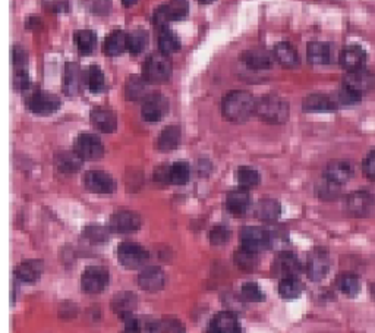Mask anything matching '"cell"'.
Returning <instances> with one entry per match:
<instances>
[{"instance_id":"1","label":"cell","mask_w":375,"mask_h":333,"mask_svg":"<svg viewBox=\"0 0 375 333\" xmlns=\"http://www.w3.org/2000/svg\"><path fill=\"white\" fill-rule=\"evenodd\" d=\"M222 113L227 121L242 123L255 113V99L248 92H242V89L232 92L223 99Z\"/></svg>"},{"instance_id":"2","label":"cell","mask_w":375,"mask_h":333,"mask_svg":"<svg viewBox=\"0 0 375 333\" xmlns=\"http://www.w3.org/2000/svg\"><path fill=\"white\" fill-rule=\"evenodd\" d=\"M255 113L267 123L280 125L289 119V103L280 96L267 94L255 101Z\"/></svg>"},{"instance_id":"3","label":"cell","mask_w":375,"mask_h":333,"mask_svg":"<svg viewBox=\"0 0 375 333\" xmlns=\"http://www.w3.org/2000/svg\"><path fill=\"white\" fill-rule=\"evenodd\" d=\"M172 76V62L163 53H152L142 67V78L147 84H164Z\"/></svg>"},{"instance_id":"4","label":"cell","mask_w":375,"mask_h":333,"mask_svg":"<svg viewBox=\"0 0 375 333\" xmlns=\"http://www.w3.org/2000/svg\"><path fill=\"white\" fill-rule=\"evenodd\" d=\"M73 151L82 159V162L100 160L106 153L105 144H103L100 137L91 133H84L76 137L75 144H73Z\"/></svg>"},{"instance_id":"5","label":"cell","mask_w":375,"mask_h":333,"mask_svg":"<svg viewBox=\"0 0 375 333\" xmlns=\"http://www.w3.org/2000/svg\"><path fill=\"white\" fill-rule=\"evenodd\" d=\"M27 108L40 117H49L60 109V99L44 89H33L27 96Z\"/></svg>"},{"instance_id":"6","label":"cell","mask_w":375,"mask_h":333,"mask_svg":"<svg viewBox=\"0 0 375 333\" xmlns=\"http://www.w3.org/2000/svg\"><path fill=\"white\" fill-rule=\"evenodd\" d=\"M109 282L110 273L103 266H88L81 275V288L84 292L91 293V296L105 291L109 287Z\"/></svg>"},{"instance_id":"7","label":"cell","mask_w":375,"mask_h":333,"mask_svg":"<svg viewBox=\"0 0 375 333\" xmlns=\"http://www.w3.org/2000/svg\"><path fill=\"white\" fill-rule=\"evenodd\" d=\"M116 255H118L121 264L126 268H131V271L144 266L150 257L148 251L144 247L131 241H125L119 244L118 250H116Z\"/></svg>"},{"instance_id":"8","label":"cell","mask_w":375,"mask_h":333,"mask_svg":"<svg viewBox=\"0 0 375 333\" xmlns=\"http://www.w3.org/2000/svg\"><path fill=\"white\" fill-rule=\"evenodd\" d=\"M188 12H189L188 0H171L169 3L160 6L156 12H154L152 21L157 27L166 28L169 22L184 19L188 15Z\"/></svg>"},{"instance_id":"9","label":"cell","mask_w":375,"mask_h":333,"mask_svg":"<svg viewBox=\"0 0 375 333\" xmlns=\"http://www.w3.org/2000/svg\"><path fill=\"white\" fill-rule=\"evenodd\" d=\"M84 185L93 194L110 196L116 189V181L113 176L101 169H91L84 175Z\"/></svg>"},{"instance_id":"10","label":"cell","mask_w":375,"mask_h":333,"mask_svg":"<svg viewBox=\"0 0 375 333\" xmlns=\"http://www.w3.org/2000/svg\"><path fill=\"white\" fill-rule=\"evenodd\" d=\"M241 246L254 253H260L270 247V234L267 229L258 226H245L241 230Z\"/></svg>"},{"instance_id":"11","label":"cell","mask_w":375,"mask_h":333,"mask_svg":"<svg viewBox=\"0 0 375 333\" xmlns=\"http://www.w3.org/2000/svg\"><path fill=\"white\" fill-rule=\"evenodd\" d=\"M142 219L141 216L135 212L131 210H121L112 214L110 222H109V229L112 232H118V234H131L137 232V230L141 228Z\"/></svg>"},{"instance_id":"12","label":"cell","mask_w":375,"mask_h":333,"mask_svg":"<svg viewBox=\"0 0 375 333\" xmlns=\"http://www.w3.org/2000/svg\"><path fill=\"white\" fill-rule=\"evenodd\" d=\"M347 212L355 217H367L375 207V198L369 191H355L346 198Z\"/></svg>"},{"instance_id":"13","label":"cell","mask_w":375,"mask_h":333,"mask_svg":"<svg viewBox=\"0 0 375 333\" xmlns=\"http://www.w3.org/2000/svg\"><path fill=\"white\" fill-rule=\"evenodd\" d=\"M343 87L354 89L355 93H358L360 96L365 94V93H369L375 88V74L369 69H365V68L347 72L345 76Z\"/></svg>"},{"instance_id":"14","label":"cell","mask_w":375,"mask_h":333,"mask_svg":"<svg viewBox=\"0 0 375 333\" xmlns=\"http://www.w3.org/2000/svg\"><path fill=\"white\" fill-rule=\"evenodd\" d=\"M169 110V101L162 94H150L142 103V118L147 122H159Z\"/></svg>"},{"instance_id":"15","label":"cell","mask_w":375,"mask_h":333,"mask_svg":"<svg viewBox=\"0 0 375 333\" xmlns=\"http://www.w3.org/2000/svg\"><path fill=\"white\" fill-rule=\"evenodd\" d=\"M273 272L280 278H296L301 272V262L290 251H281L276 255L273 263Z\"/></svg>"},{"instance_id":"16","label":"cell","mask_w":375,"mask_h":333,"mask_svg":"<svg viewBox=\"0 0 375 333\" xmlns=\"http://www.w3.org/2000/svg\"><path fill=\"white\" fill-rule=\"evenodd\" d=\"M330 271V259L329 254L324 250H314L311 254H309L308 257V278L314 280V282H320L327 276Z\"/></svg>"},{"instance_id":"17","label":"cell","mask_w":375,"mask_h":333,"mask_svg":"<svg viewBox=\"0 0 375 333\" xmlns=\"http://www.w3.org/2000/svg\"><path fill=\"white\" fill-rule=\"evenodd\" d=\"M138 285L147 292H157L166 285V275L160 267L148 266L138 275Z\"/></svg>"},{"instance_id":"18","label":"cell","mask_w":375,"mask_h":333,"mask_svg":"<svg viewBox=\"0 0 375 333\" xmlns=\"http://www.w3.org/2000/svg\"><path fill=\"white\" fill-rule=\"evenodd\" d=\"M339 60H340L342 68L346 69L347 72L358 71V69L365 68L367 52L358 44H351L342 50Z\"/></svg>"},{"instance_id":"19","label":"cell","mask_w":375,"mask_h":333,"mask_svg":"<svg viewBox=\"0 0 375 333\" xmlns=\"http://www.w3.org/2000/svg\"><path fill=\"white\" fill-rule=\"evenodd\" d=\"M93 126L100 133L112 134L118 130V114L107 108H96L89 113Z\"/></svg>"},{"instance_id":"20","label":"cell","mask_w":375,"mask_h":333,"mask_svg":"<svg viewBox=\"0 0 375 333\" xmlns=\"http://www.w3.org/2000/svg\"><path fill=\"white\" fill-rule=\"evenodd\" d=\"M241 323L232 311H222L216 314L207 329V333H241Z\"/></svg>"},{"instance_id":"21","label":"cell","mask_w":375,"mask_h":333,"mask_svg":"<svg viewBox=\"0 0 375 333\" xmlns=\"http://www.w3.org/2000/svg\"><path fill=\"white\" fill-rule=\"evenodd\" d=\"M242 62L250 69L264 71V69H270L271 67H273L274 56L268 53L267 50L252 49V50H247V52L242 53Z\"/></svg>"},{"instance_id":"22","label":"cell","mask_w":375,"mask_h":333,"mask_svg":"<svg viewBox=\"0 0 375 333\" xmlns=\"http://www.w3.org/2000/svg\"><path fill=\"white\" fill-rule=\"evenodd\" d=\"M137 296L134 292L129 291H122L118 292L116 296L112 298V310L114 314H118L123 320L134 316V311L137 309Z\"/></svg>"},{"instance_id":"23","label":"cell","mask_w":375,"mask_h":333,"mask_svg":"<svg viewBox=\"0 0 375 333\" xmlns=\"http://www.w3.org/2000/svg\"><path fill=\"white\" fill-rule=\"evenodd\" d=\"M354 175V168L352 164L345 160H334L330 162L326 168L324 178L327 181L335 184V185H343L346 184L349 179Z\"/></svg>"},{"instance_id":"24","label":"cell","mask_w":375,"mask_h":333,"mask_svg":"<svg viewBox=\"0 0 375 333\" xmlns=\"http://www.w3.org/2000/svg\"><path fill=\"white\" fill-rule=\"evenodd\" d=\"M43 272H44L43 262L33 259V260H25L19 263L15 267L14 275L18 280L24 282V284H34V282H37L42 278Z\"/></svg>"},{"instance_id":"25","label":"cell","mask_w":375,"mask_h":333,"mask_svg":"<svg viewBox=\"0 0 375 333\" xmlns=\"http://www.w3.org/2000/svg\"><path fill=\"white\" fill-rule=\"evenodd\" d=\"M226 206L227 210L235 216H242L247 213L251 206V196L248 193V189L238 188L230 191L226 198Z\"/></svg>"},{"instance_id":"26","label":"cell","mask_w":375,"mask_h":333,"mask_svg":"<svg viewBox=\"0 0 375 333\" xmlns=\"http://www.w3.org/2000/svg\"><path fill=\"white\" fill-rule=\"evenodd\" d=\"M302 108L305 112H331L338 109V103L331 96L311 94L304 100Z\"/></svg>"},{"instance_id":"27","label":"cell","mask_w":375,"mask_h":333,"mask_svg":"<svg viewBox=\"0 0 375 333\" xmlns=\"http://www.w3.org/2000/svg\"><path fill=\"white\" fill-rule=\"evenodd\" d=\"M274 59L284 68H296L301 63L296 49L286 42H281L274 47Z\"/></svg>"},{"instance_id":"28","label":"cell","mask_w":375,"mask_h":333,"mask_svg":"<svg viewBox=\"0 0 375 333\" xmlns=\"http://www.w3.org/2000/svg\"><path fill=\"white\" fill-rule=\"evenodd\" d=\"M281 214V206L277 200L264 198L256 204L255 216L263 222H276Z\"/></svg>"},{"instance_id":"29","label":"cell","mask_w":375,"mask_h":333,"mask_svg":"<svg viewBox=\"0 0 375 333\" xmlns=\"http://www.w3.org/2000/svg\"><path fill=\"white\" fill-rule=\"evenodd\" d=\"M55 163L59 172L71 175V173H76L81 169L82 159L76 155L75 151H60L56 155Z\"/></svg>"},{"instance_id":"30","label":"cell","mask_w":375,"mask_h":333,"mask_svg":"<svg viewBox=\"0 0 375 333\" xmlns=\"http://www.w3.org/2000/svg\"><path fill=\"white\" fill-rule=\"evenodd\" d=\"M126 50V33L116 30L112 31L105 40V44H103V52H105L107 56H119Z\"/></svg>"},{"instance_id":"31","label":"cell","mask_w":375,"mask_h":333,"mask_svg":"<svg viewBox=\"0 0 375 333\" xmlns=\"http://www.w3.org/2000/svg\"><path fill=\"white\" fill-rule=\"evenodd\" d=\"M306 55L309 62L314 63V65H327L331 60V47L327 43L313 42L308 44Z\"/></svg>"},{"instance_id":"32","label":"cell","mask_w":375,"mask_h":333,"mask_svg":"<svg viewBox=\"0 0 375 333\" xmlns=\"http://www.w3.org/2000/svg\"><path fill=\"white\" fill-rule=\"evenodd\" d=\"M180 135L182 134H180L179 126L176 125L166 126L157 138V148L164 153L175 150L180 143Z\"/></svg>"},{"instance_id":"33","label":"cell","mask_w":375,"mask_h":333,"mask_svg":"<svg viewBox=\"0 0 375 333\" xmlns=\"http://www.w3.org/2000/svg\"><path fill=\"white\" fill-rule=\"evenodd\" d=\"M125 96L128 100L137 101L147 96V83L142 76H129L125 84Z\"/></svg>"},{"instance_id":"34","label":"cell","mask_w":375,"mask_h":333,"mask_svg":"<svg viewBox=\"0 0 375 333\" xmlns=\"http://www.w3.org/2000/svg\"><path fill=\"white\" fill-rule=\"evenodd\" d=\"M73 40L81 55H91L97 44V35L91 30H80L75 33Z\"/></svg>"},{"instance_id":"35","label":"cell","mask_w":375,"mask_h":333,"mask_svg":"<svg viewBox=\"0 0 375 333\" xmlns=\"http://www.w3.org/2000/svg\"><path fill=\"white\" fill-rule=\"evenodd\" d=\"M157 43H159L160 53H163L166 56H171L172 53L177 52V50L180 49V42H179L177 35L167 27L162 28V31L157 37Z\"/></svg>"},{"instance_id":"36","label":"cell","mask_w":375,"mask_h":333,"mask_svg":"<svg viewBox=\"0 0 375 333\" xmlns=\"http://www.w3.org/2000/svg\"><path fill=\"white\" fill-rule=\"evenodd\" d=\"M302 291H304V285H302V282L297 278L280 279L279 293H280L281 298H284V300H296L297 297H301Z\"/></svg>"},{"instance_id":"37","label":"cell","mask_w":375,"mask_h":333,"mask_svg":"<svg viewBox=\"0 0 375 333\" xmlns=\"http://www.w3.org/2000/svg\"><path fill=\"white\" fill-rule=\"evenodd\" d=\"M85 84L91 93L98 94V93L105 92L106 78H105V74H103L100 67L93 65V67L88 68V71L85 72Z\"/></svg>"},{"instance_id":"38","label":"cell","mask_w":375,"mask_h":333,"mask_svg":"<svg viewBox=\"0 0 375 333\" xmlns=\"http://www.w3.org/2000/svg\"><path fill=\"white\" fill-rule=\"evenodd\" d=\"M335 287L347 297H356L360 291V282L354 273H340L335 279Z\"/></svg>"},{"instance_id":"39","label":"cell","mask_w":375,"mask_h":333,"mask_svg":"<svg viewBox=\"0 0 375 333\" xmlns=\"http://www.w3.org/2000/svg\"><path fill=\"white\" fill-rule=\"evenodd\" d=\"M148 44V34L144 30H135L126 34V50L132 55H139L146 50Z\"/></svg>"},{"instance_id":"40","label":"cell","mask_w":375,"mask_h":333,"mask_svg":"<svg viewBox=\"0 0 375 333\" xmlns=\"http://www.w3.org/2000/svg\"><path fill=\"white\" fill-rule=\"evenodd\" d=\"M156 322L144 317L131 316L125 318V333H154Z\"/></svg>"},{"instance_id":"41","label":"cell","mask_w":375,"mask_h":333,"mask_svg":"<svg viewBox=\"0 0 375 333\" xmlns=\"http://www.w3.org/2000/svg\"><path fill=\"white\" fill-rule=\"evenodd\" d=\"M191 168L186 162H176L169 169V182L173 185H185L189 181Z\"/></svg>"},{"instance_id":"42","label":"cell","mask_w":375,"mask_h":333,"mask_svg":"<svg viewBox=\"0 0 375 333\" xmlns=\"http://www.w3.org/2000/svg\"><path fill=\"white\" fill-rule=\"evenodd\" d=\"M258 262H260V259H258V253L250 251L242 247L235 253V263L245 272L254 271V268L258 266Z\"/></svg>"},{"instance_id":"43","label":"cell","mask_w":375,"mask_h":333,"mask_svg":"<svg viewBox=\"0 0 375 333\" xmlns=\"http://www.w3.org/2000/svg\"><path fill=\"white\" fill-rule=\"evenodd\" d=\"M260 181H261L260 173H258V171H255L254 168H250V166H242V168L238 169L239 188L251 189L260 184Z\"/></svg>"},{"instance_id":"44","label":"cell","mask_w":375,"mask_h":333,"mask_svg":"<svg viewBox=\"0 0 375 333\" xmlns=\"http://www.w3.org/2000/svg\"><path fill=\"white\" fill-rule=\"evenodd\" d=\"M81 84V74L78 67L75 63H68L67 65V72H64V92L68 94L76 93V89L80 88Z\"/></svg>"},{"instance_id":"45","label":"cell","mask_w":375,"mask_h":333,"mask_svg":"<svg viewBox=\"0 0 375 333\" xmlns=\"http://www.w3.org/2000/svg\"><path fill=\"white\" fill-rule=\"evenodd\" d=\"M154 333H185V326L175 317H164L156 322Z\"/></svg>"},{"instance_id":"46","label":"cell","mask_w":375,"mask_h":333,"mask_svg":"<svg viewBox=\"0 0 375 333\" xmlns=\"http://www.w3.org/2000/svg\"><path fill=\"white\" fill-rule=\"evenodd\" d=\"M241 296L243 301H248V302H261L265 300L263 289L258 284H254V282H247V284H243L241 289Z\"/></svg>"},{"instance_id":"47","label":"cell","mask_w":375,"mask_h":333,"mask_svg":"<svg viewBox=\"0 0 375 333\" xmlns=\"http://www.w3.org/2000/svg\"><path fill=\"white\" fill-rule=\"evenodd\" d=\"M360 94L355 93L354 89L351 88H347V87H343L342 89H339L338 94L334 96V100H335V103L339 105H343V106H352V105H356L360 101Z\"/></svg>"},{"instance_id":"48","label":"cell","mask_w":375,"mask_h":333,"mask_svg":"<svg viewBox=\"0 0 375 333\" xmlns=\"http://www.w3.org/2000/svg\"><path fill=\"white\" fill-rule=\"evenodd\" d=\"M317 194L322 200H334V198H338L340 194V185H335V184L327 181V179H324V182L318 184Z\"/></svg>"},{"instance_id":"49","label":"cell","mask_w":375,"mask_h":333,"mask_svg":"<svg viewBox=\"0 0 375 333\" xmlns=\"http://www.w3.org/2000/svg\"><path fill=\"white\" fill-rule=\"evenodd\" d=\"M230 238V230L226 226H214L210 230V241L213 246H223L227 242V239Z\"/></svg>"},{"instance_id":"50","label":"cell","mask_w":375,"mask_h":333,"mask_svg":"<svg viewBox=\"0 0 375 333\" xmlns=\"http://www.w3.org/2000/svg\"><path fill=\"white\" fill-rule=\"evenodd\" d=\"M364 173L367 178L375 181V150L371 151L364 162Z\"/></svg>"},{"instance_id":"51","label":"cell","mask_w":375,"mask_h":333,"mask_svg":"<svg viewBox=\"0 0 375 333\" xmlns=\"http://www.w3.org/2000/svg\"><path fill=\"white\" fill-rule=\"evenodd\" d=\"M85 235H87L88 239H91V241H94V242H100V241H105V239H106V232H105V229L98 228V226L87 228Z\"/></svg>"},{"instance_id":"52","label":"cell","mask_w":375,"mask_h":333,"mask_svg":"<svg viewBox=\"0 0 375 333\" xmlns=\"http://www.w3.org/2000/svg\"><path fill=\"white\" fill-rule=\"evenodd\" d=\"M169 169H171V166H160V168H157L156 172H154V181L159 184H171Z\"/></svg>"},{"instance_id":"53","label":"cell","mask_w":375,"mask_h":333,"mask_svg":"<svg viewBox=\"0 0 375 333\" xmlns=\"http://www.w3.org/2000/svg\"><path fill=\"white\" fill-rule=\"evenodd\" d=\"M137 2H138V0H122V3H123L126 8L134 6Z\"/></svg>"},{"instance_id":"54","label":"cell","mask_w":375,"mask_h":333,"mask_svg":"<svg viewBox=\"0 0 375 333\" xmlns=\"http://www.w3.org/2000/svg\"><path fill=\"white\" fill-rule=\"evenodd\" d=\"M198 2L202 3V5H209V3H213L214 0H198Z\"/></svg>"},{"instance_id":"55","label":"cell","mask_w":375,"mask_h":333,"mask_svg":"<svg viewBox=\"0 0 375 333\" xmlns=\"http://www.w3.org/2000/svg\"><path fill=\"white\" fill-rule=\"evenodd\" d=\"M371 293H372V297H374V300H375V282L371 285Z\"/></svg>"}]
</instances>
